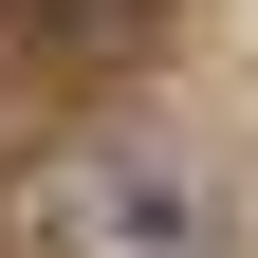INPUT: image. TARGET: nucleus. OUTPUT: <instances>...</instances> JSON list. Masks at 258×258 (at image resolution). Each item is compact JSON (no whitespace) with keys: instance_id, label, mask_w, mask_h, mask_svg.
Returning a JSON list of instances; mask_svg holds the SVG:
<instances>
[{"instance_id":"f257e3e1","label":"nucleus","mask_w":258,"mask_h":258,"mask_svg":"<svg viewBox=\"0 0 258 258\" xmlns=\"http://www.w3.org/2000/svg\"><path fill=\"white\" fill-rule=\"evenodd\" d=\"M55 19H92V0H55ZM111 19H129V0H111Z\"/></svg>"}]
</instances>
